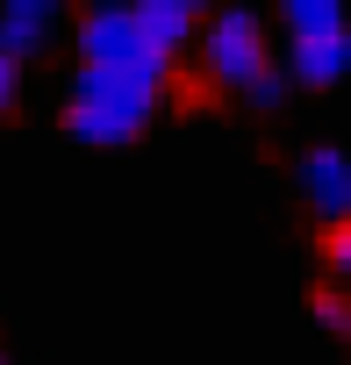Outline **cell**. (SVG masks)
I'll use <instances>...</instances> for the list:
<instances>
[{"label": "cell", "instance_id": "cell-1", "mask_svg": "<svg viewBox=\"0 0 351 365\" xmlns=\"http://www.w3.org/2000/svg\"><path fill=\"white\" fill-rule=\"evenodd\" d=\"M158 93H165L158 72H101V65H79V79L65 93V129L79 143H101V150L108 143H129L158 115Z\"/></svg>", "mask_w": 351, "mask_h": 365}, {"label": "cell", "instance_id": "cell-2", "mask_svg": "<svg viewBox=\"0 0 351 365\" xmlns=\"http://www.w3.org/2000/svg\"><path fill=\"white\" fill-rule=\"evenodd\" d=\"M79 65H101V72H158L165 79V51L143 36V22H136V8H86L79 15Z\"/></svg>", "mask_w": 351, "mask_h": 365}, {"label": "cell", "instance_id": "cell-3", "mask_svg": "<svg viewBox=\"0 0 351 365\" xmlns=\"http://www.w3.org/2000/svg\"><path fill=\"white\" fill-rule=\"evenodd\" d=\"M201 72H208L215 86H237V93H251V86L273 72L258 15H244V8H223V15L201 29Z\"/></svg>", "mask_w": 351, "mask_h": 365}, {"label": "cell", "instance_id": "cell-4", "mask_svg": "<svg viewBox=\"0 0 351 365\" xmlns=\"http://www.w3.org/2000/svg\"><path fill=\"white\" fill-rule=\"evenodd\" d=\"M294 179H301L308 208H315L330 230H344V222H351V158H344V150L308 143V150H301V165H294Z\"/></svg>", "mask_w": 351, "mask_h": 365}, {"label": "cell", "instance_id": "cell-5", "mask_svg": "<svg viewBox=\"0 0 351 365\" xmlns=\"http://www.w3.org/2000/svg\"><path fill=\"white\" fill-rule=\"evenodd\" d=\"M344 72H351V29L287 43V79H294V86H337Z\"/></svg>", "mask_w": 351, "mask_h": 365}, {"label": "cell", "instance_id": "cell-6", "mask_svg": "<svg viewBox=\"0 0 351 365\" xmlns=\"http://www.w3.org/2000/svg\"><path fill=\"white\" fill-rule=\"evenodd\" d=\"M51 22H58V8L51 0H0V58H36L44 43H51Z\"/></svg>", "mask_w": 351, "mask_h": 365}, {"label": "cell", "instance_id": "cell-7", "mask_svg": "<svg viewBox=\"0 0 351 365\" xmlns=\"http://www.w3.org/2000/svg\"><path fill=\"white\" fill-rule=\"evenodd\" d=\"M136 22H143V36L172 58V51L201 29V8H194V0H136Z\"/></svg>", "mask_w": 351, "mask_h": 365}, {"label": "cell", "instance_id": "cell-8", "mask_svg": "<svg viewBox=\"0 0 351 365\" xmlns=\"http://www.w3.org/2000/svg\"><path fill=\"white\" fill-rule=\"evenodd\" d=\"M280 22H287L294 43H301V36H337V29H344V8H337V0H287Z\"/></svg>", "mask_w": 351, "mask_h": 365}, {"label": "cell", "instance_id": "cell-9", "mask_svg": "<svg viewBox=\"0 0 351 365\" xmlns=\"http://www.w3.org/2000/svg\"><path fill=\"white\" fill-rule=\"evenodd\" d=\"M315 322H322L330 336H351V301H344V294H315Z\"/></svg>", "mask_w": 351, "mask_h": 365}, {"label": "cell", "instance_id": "cell-10", "mask_svg": "<svg viewBox=\"0 0 351 365\" xmlns=\"http://www.w3.org/2000/svg\"><path fill=\"white\" fill-rule=\"evenodd\" d=\"M287 86H294V79H287V72H265V79H258V86H251V93H244V101H251V108H258V115H273V108H280V101H287Z\"/></svg>", "mask_w": 351, "mask_h": 365}, {"label": "cell", "instance_id": "cell-11", "mask_svg": "<svg viewBox=\"0 0 351 365\" xmlns=\"http://www.w3.org/2000/svg\"><path fill=\"white\" fill-rule=\"evenodd\" d=\"M330 272H337V279H351V222H344V230H330Z\"/></svg>", "mask_w": 351, "mask_h": 365}, {"label": "cell", "instance_id": "cell-12", "mask_svg": "<svg viewBox=\"0 0 351 365\" xmlns=\"http://www.w3.org/2000/svg\"><path fill=\"white\" fill-rule=\"evenodd\" d=\"M15 101H22V65H15V58H0V115H8Z\"/></svg>", "mask_w": 351, "mask_h": 365}, {"label": "cell", "instance_id": "cell-13", "mask_svg": "<svg viewBox=\"0 0 351 365\" xmlns=\"http://www.w3.org/2000/svg\"><path fill=\"white\" fill-rule=\"evenodd\" d=\"M0 365H8V358H0Z\"/></svg>", "mask_w": 351, "mask_h": 365}]
</instances>
